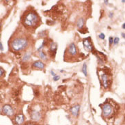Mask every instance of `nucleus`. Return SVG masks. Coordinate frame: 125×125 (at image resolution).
Instances as JSON below:
<instances>
[{
	"label": "nucleus",
	"mask_w": 125,
	"mask_h": 125,
	"mask_svg": "<svg viewBox=\"0 0 125 125\" xmlns=\"http://www.w3.org/2000/svg\"><path fill=\"white\" fill-rule=\"evenodd\" d=\"M0 49H1V51H3V47H2V44H1V42H0Z\"/></svg>",
	"instance_id": "22"
},
{
	"label": "nucleus",
	"mask_w": 125,
	"mask_h": 125,
	"mask_svg": "<svg viewBox=\"0 0 125 125\" xmlns=\"http://www.w3.org/2000/svg\"><path fill=\"white\" fill-rule=\"evenodd\" d=\"M3 71L2 69H1L0 68V77H1L2 75H3Z\"/></svg>",
	"instance_id": "20"
},
{
	"label": "nucleus",
	"mask_w": 125,
	"mask_h": 125,
	"mask_svg": "<svg viewBox=\"0 0 125 125\" xmlns=\"http://www.w3.org/2000/svg\"><path fill=\"white\" fill-rule=\"evenodd\" d=\"M11 45L14 50L19 51L26 47V46L27 45V41L24 38H17L12 42Z\"/></svg>",
	"instance_id": "1"
},
{
	"label": "nucleus",
	"mask_w": 125,
	"mask_h": 125,
	"mask_svg": "<svg viewBox=\"0 0 125 125\" xmlns=\"http://www.w3.org/2000/svg\"><path fill=\"white\" fill-rule=\"evenodd\" d=\"M83 43V45H84V47L87 50H88V51H92V46L91 42L88 41V38L84 39Z\"/></svg>",
	"instance_id": "5"
},
{
	"label": "nucleus",
	"mask_w": 125,
	"mask_h": 125,
	"mask_svg": "<svg viewBox=\"0 0 125 125\" xmlns=\"http://www.w3.org/2000/svg\"><path fill=\"white\" fill-rule=\"evenodd\" d=\"M51 74H52V75L53 76V77H55V76H56V74H55V73L54 72H53V71H51Z\"/></svg>",
	"instance_id": "21"
},
{
	"label": "nucleus",
	"mask_w": 125,
	"mask_h": 125,
	"mask_svg": "<svg viewBox=\"0 0 125 125\" xmlns=\"http://www.w3.org/2000/svg\"><path fill=\"white\" fill-rule=\"evenodd\" d=\"M113 42L114 44H117L119 42V38L116 37L114 38V40L113 41Z\"/></svg>",
	"instance_id": "16"
},
{
	"label": "nucleus",
	"mask_w": 125,
	"mask_h": 125,
	"mask_svg": "<svg viewBox=\"0 0 125 125\" xmlns=\"http://www.w3.org/2000/svg\"><path fill=\"white\" fill-rule=\"evenodd\" d=\"M33 66L35 68H40V69H42V68H44V64L42 62H41V61H37L34 62V64H33Z\"/></svg>",
	"instance_id": "10"
},
{
	"label": "nucleus",
	"mask_w": 125,
	"mask_h": 125,
	"mask_svg": "<svg viewBox=\"0 0 125 125\" xmlns=\"http://www.w3.org/2000/svg\"><path fill=\"white\" fill-rule=\"evenodd\" d=\"M82 72H83V73L85 74V76H87V74H88V72H87V65H86V64H84L83 65Z\"/></svg>",
	"instance_id": "13"
},
{
	"label": "nucleus",
	"mask_w": 125,
	"mask_h": 125,
	"mask_svg": "<svg viewBox=\"0 0 125 125\" xmlns=\"http://www.w3.org/2000/svg\"><path fill=\"white\" fill-rule=\"evenodd\" d=\"M113 41H114V39H113L112 37L109 38V44H110V45L113 43Z\"/></svg>",
	"instance_id": "19"
},
{
	"label": "nucleus",
	"mask_w": 125,
	"mask_h": 125,
	"mask_svg": "<svg viewBox=\"0 0 125 125\" xmlns=\"http://www.w3.org/2000/svg\"><path fill=\"white\" fill-rule=\"evenodd\" d=\"M79 109H80L79 105H76L73 107H72L71 109V112L73 114V115H74V116L77 117L78 115V114H79Z\"/></svg>",
	"instance_id": "8"
},
{
	"label": "nucleus",
	"mask_w": 125,
	"mask_h": 125,
	"mask_svg": "<svg viewBox=\"0 0 125 125\" xmlns=\"http://www.w3.org/2000/svg\"><path fill=\"white\" fill-rule=\"evenodd\" d=\"M83 24H84V19L83 18H81L78 20L77 26L79 28H82V27L83 26Z\"/></svg>",
	"instance_id": "12"
},
{
	"label": "nucleus",
	"mask_w": 125,
	"mask_h": 125,
	"mask_svg": "<svg viewBox=\"0 0 125 125\" xmlns=\"http://www.w3.org/2000/svg\"></svg>",
	"instance_id": "28"
},
{
	"label": "nucleus",
	"mask_w": 125,
	"mask_h": 125,
	"mask_svg": "<svg viewBox=\"0 0 125 125\" xmlns=\"http://www.w3.org/2000/svg\"></svg>",
	"instance_id": "27"
},
{
	"label": "nucleus",
	"mask_w": 125,
	"mask_h": 125,
	"mask_svg": "<svg viewBox=\"0 0 125 125\" xmlns=\"http://www.w3.org/2000/svg\"><path fill=\"white\" fill-rule=\"evenodd\" d=\"M102 80H103V86L105 88H107V86H108V85H107V76L106 74H103L102 76Z\"/></svg>",
	"instance_id": "11"
},
{
	"label": "nucleus",
	"mask_w": 125,
	"mask_h": 125,
	"mask_svg": "<svg viewBox=\"0 0 125 125\" xmlns=\"http://www.w3.org/2000/svg\"><path fill=\"white\" fill-rule=\"evenodd\" d=\"M122 28H123V29H125V23H123V25H122Z\"/></svg>",
	"instance_id": "23"
},
{
	"label": "nucleus",
	"mask_w": 125,
	"mask_h": 125,
	"mask_svg": "<svg viewBox=\"0 0 125 125\" xmlns=\"http://www.w3.org/2000/svg\"><path fill=\"white\" fill-rule=\"evenodd\" d=\"M39 55H40L41 59H43V60L46 59V54L44 53L43 51H40L39 52Z\"/></svg>",
	"instance_id": "14"
},
{
	"label": "nucleus",
	"mask_w": 125,
	"mask_h": 125,
	"mask_svg": "<svg viewBox=\"0 0 125 125\" xmlns=\"http://www.w3.org/2000/svg\"><path fill=\"white\" fill-rule=\"evenodd\" d=\"M38 21V17L36 14L29 13L27 14L25 19V24L27 26H34L35 25Z\"/></svg>",
	"instance_id": "2"
},
{
	"label": "nucleus",
	"mask_w": 125,
	"mask_h": 125,
	"mask_svg": "<svg viewBox=\"0 0 125 125\" xmlns=\"http://www.w3.org/2000/svg\"><path fill=\"white\" fill-rule=\"evenodd\" d=\"M105 3L107 4V3H108V1H105Z\"/></svg>",
	"instance_id": "24"
},
{
	"label": "nucleus",
	"mask_w": 125,
	"mask_h": 125,
	"mask_svg": "<svg viewBox=\"0 0 125 125\" xmlns=\"http://www.w3.org/2000/svg\"><path fill=\"white\" fill-rule=\"evenodd\" d=\"M15 121L17 122L18 125H21L23 124V122H24V117L23 115H18L16 116L15 118Z\"/></svg>",
	"instance_id": "9"
},
{
	"label": "nucleus",
	"mask_w": 125,
	"mask_h": 125,
	"mask_svg": "<svg viewBox=\"0 0 125 125\" xmlns=\"http://www.w3.org/2000/svg\"><path fill=\"white\" fill-rule=\"evenodd\" d=\"M30 58V54L27 53H26V54H25L23 60V61H27V60H28Z\"/></svg>",
	"instance_id": "15"
},
{
	"label": "nucleus",
	"mask_w": 125,
	"mask_h": 125,
	"mask_svg": "<svg viewBox=\"0 0 125 125\" xmlns=\"http://www.w3.org/2000/svg\"><path fill=\"white\" fill-rule=\"evenodd\" d=\"M60 76H55V77H53V80H54L55 81H58V80L60 79Z\"/></svg>",
	"instance_id": "18"
},
{
	"label": "nucleus",
	"mask_w": 125,
	"mask_h": 125,
	"mask_svg": "<svg viewBox=\"0 0 125 125\" xmlns=\"http://www.w3.org/2000/svg\"><path fill=\"white\" fill-rule=\"evenodd\" d=\"M2 112L7 115H9V116H11V115H13L14 111L12 108L10 107V105H4L2 108Z\"/></svg>",
	"instance_id": "4"
},
{
	"label": "nucleus",
	"mask_w": 125,
	"mask_h": 125,
	"mask_svg": "<svg viewBox=\"0 0 125 125\" xmlns=\"http://www.w3.org/2000/svg\"><path fill=\"white\" fill-rule=\"evenodd\" d=\"M122 37L125 38V34H122Z\"/></svg>",
	"instance_id": "25"
},
{
	"label": "nucleus",
	"mask_w": 125,
	"mask_h": 125,
	"mask_svg": "<svg viewBox=\"0 0 125 125\" xmlns=\"http://www.w3.org/2000/svg\"><path fill=\"white\" fill-rule=\"evenodd\" d=\"M103 114L105 117L108 116L112 113V107L109 104H105L103 106Z\"/></svg>",
	"instance_id": "3"
},
{
	"label": "nucleus",
	"mask_w": 125,
	"mask_h": 125,
	"mask_svg": "<svg viewBox=\"0 0 125 125\" xmlns=\"http://www.w3.org/2000/svg\"><path fill=\"white\" fill-rule=\"evenodd\" d=\"M113 17V14H110V17Z\"/></svg>",
	"instance_id": "26"
},
{
	"label": "nucleus",
	"mask_w": 125,
	"mask_h": 125,
	"mask_svg": "<svg viewBox=\"0 0 125 125\" xmlns=\"http://www.w3.org/2000/svg\"><path fill=\"white\" fill-rule=\"evenodd\" d=\"M68 52L71 55H75L77 54V49H76V47L74 43H72L70 45L69 49H68Z\"/></svg>",
	"instance_id": "6"
},
{
	"label": "nucleus",
	"mask_w": 125,
	"mask_h": 125,
	"mask_svg": "<svg viewBox=\"0 0 125 125\" xmlns=\"http://www.w3.org/2000/svg\"><path fill=\"white\" fill-rule=\"evenodd\" d=\"M105 36L104 35V34H101L99 35V38H100L101 39H102V40H104V39H105Z\"/></svg>",
	"instance_id": "17"
},
{
	"label": "nucleus",
	"mask_w": 125,
	"mask_h": 125,
	"mask_svg": "<svg viewBox=\"0 0 125 125\" xmlns=\"http://www.w3.org/2000/svg\"><path fill=\"white\" fill-rule=\"evenodd\" d=\"M31 119L33 120H35V121H37L39 119L41 118V114L39 113V112H37V111H34L31 113Z\"/></svg>",
	"instance_id": "7"
}]
</instances>
